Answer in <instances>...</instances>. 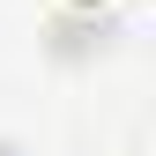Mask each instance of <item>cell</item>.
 Segmentation results:
<instances>
[{
  "mask_svg": "<svg viewBox=\"0 0 156 156\" xmlns=\"http://www.w3.org/2000/svg\"><path fill=\"white\" fill-rule=\"evenodd\" d=\"M67 8H89V15H104V8H119V0H67Z\"/></svg>",
  "mask_w": 156,
  "mask_h": 156,
  "instance_id": "obj_1",
  "label": "cell"
}]
</instances>
